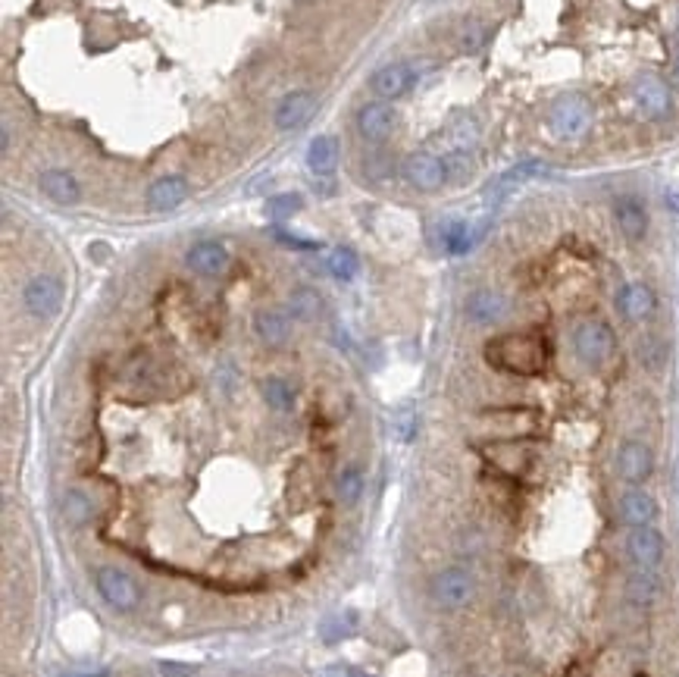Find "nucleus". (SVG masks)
<instances>
[{
	"instance_id": "obj_14",
	"label": "nucleus",
	"mask_w": 679,
	"mask_h": 677,
	"mask_svg": "<svg viewBox=\"0 0 679 677\" xmlns=\"http://www.w3.org/2000/svg\"><path fill=\"white\" fill-rule=\"evenodd\" d=\"M463 314L476 326H495L508 317V299L495 289H476V292L467 295Z\"/></svg>"
},
{
	"instance_id": "obj_11",
	"label": "nucleus",
	"mask_w": 679,
	"mask_h": 677,
	"mask_svg": "<svg viewBox=\"0 0 679 677\" xmlns=\"http://www.w3.org/2000/svg\"><path fill=\"white\" fill-rule=\"evenodd\" d=\"M617 314H620L627 323H645L654 311H658V295L648 283H627V286L617 289Z\"/></svg>"
},
{
	"instance_id": "obj_33",
	"label": "nucleus",
	"mask_w": 679,
	"mask_h": 677,
	"mask_svg": "<svg viewBox=\"0 0 679 677\" xmlns=\"http://www.w3.org/2000/svg\"><path fill=\"white\" fill-rule=\"evenodd\" d=\"M445 166H448V182H454V186H463V182L473 179L476 163L467 151H451L448 157H445Z\"/></svg>"
},
{
	"instance_id": "obj_25",
	"label": "nucleus",
	"mask_w": 679,
	"mask_h": 677,
	"mask_svg": "<svg viewBox=\"0 0 679 677\" xmlns=\"http://www.w3.org/2000/svg\"><path fill=\"white\" fill-rule=\"evenodd\" d=\"M307 170L313 176H332L338 166V141L332 135H317V139L307 145Z\"/></svg>"
},
{
	"instance_id": "obj_27",
	"label": "nucleus",
	"mask_w": 679,
	"mask_h": 677,
	"mask_svg": "<svg viewBox=\"0 0 679 677\" xmlns=\"http://www.w3.org/2000/svg\"><path fill=\"white\" fill-rule=\"evenodd\" d=\"M94 514V502L85 490H67L63 496V521L69 527H85Z\"/></svg>"
},
{
	"instance_id": "obj_19",
	"label": "nucleus",
	"mask_w": 679,
	"mask_h": 677,
	"mask_svg": "<svg viewBox=\"0 0 679 677\" xmlns=\"http://www.w3.org/2000/svg\"><path fill=\"white\" fill-rule=\"evenodd\" d=\"M617 512H620V521L629 527H651L658 521L660 508L658 498L648 496L642 486H633L629 492H623L620 502H617Z\"/></svg>"
},
{
	"instance_id": "obj_16",
	"label": "nucleus",
	"mask_w": 679,
	"mask_h": 677,
	"mask_svg": "<svg viewBox=\"0 0 679 677\" xmlns=\"http://www.w3.org/2000/svg\"><path fill=\"white\" fill-rule=\"evenodd\" d=\"M38 188L47 201H53V204H59V207H73L82 201L79 179H75L69 170H63V166H51V170H44V173L38 176Z\"/></svg>"
},
{
	"instance_id": "obj_28",
	"label": "nucleus",
	"mask_w": 679,
	"mask_h": 677,
	"mask_svg": "<svg viewBox=\"0 0 679 677\" xmlns=\"http://www.w3.org/2000/svg\"><path fill=\"white\" fill-rule=\"evenodd\" d=\"M260 395H264L266 405L279 414H288L291 408H295V389H291L282 377H266L264 383H260Z\"/></svg>"
},
{
	"instance_id": "obj_8",
	"label": "nucleus",
	"mask_w": 679,
	"mask_h": 677,
	"mask_svg": "<svg viewBox=\"0 0 679 677\" xmlns=\"http://www.w3.org/2000/svg\"><path fill=\"white\" fill-rule=\"evenodd\" d=\"M613 465H617V477H620L623 483L642 486L648 483L654 474V451L651 445L642 442V439H627V442H620V449H617Z\"/></svg>"
},
{
	"instance_id": "obj_4",
	"label": "nucleus",
	"mask_w": 679,
	"mask_h": 677,
	"mask_svg": "<svg viewBox=\"0 0 679 677\" xmlns=\"http://www.w3.org/2000/svg\"><path fill=\"white\" fill-rule=\"evenodd\" d=\"M429 596H432V602H436L438 609L457 611L473 602L476 580L467 568H442L436 577L429 580Z\"/></svg>"
},
{
	"instance_id": "obj_3",
	"label": "nucleus",
	"mask_w": 679,
	"mask_h": 677,
	"mask_svg": "<svg viewBox=\"0 0 679 677\" xmlns=\"http://www.w3.org/2000/svg\"><path fill=\"white\" fill-rule=\"evenodd\" d=\"M570 342H573L576 361H580L582 367H588V370L604 367L607 361L613 358V352H617V336H613L611 323L598 317L580 320L573 336H570Z\"/></svg>"
},
{
	"instance_id": "obj_37",
	"label": "nucleus",
	"mask_w": 679,
	"mask_h": 677,
	"mask_svg": "<svg viewBox=\"0 0 679 677\" xmlns=\"http://www.w3.org/2000/svg\"><path fill=\"white\" fill-rule=\"evenodd\" d=\"M670 82L679 88V47L673 51V60H670Z\"/></svg>"
},
{
	"instance_id": "obj_34",
	"label": "nucleus",
	"mask_w": 679,
	"mask_h": 677,
	"mask_svg": "<svg viewBox=\"0 0 679 677\" xmlns=\"http://www.w3.org/2000/svg\"><path fill=\"white\" fill-rule=\"evenodd\" d=\"M482 41H486V28H482L479 22H470V26L463 28V35H461V47L463 51H479Z\"/></svg>"
},
{
	"instance_id": "obj_6",
	"label": "nucleus",
	"mask_w": 679,
	"mask_h": 677,
	"mask_svg": "<svg viewBox=\"0 0 679 677\" xmlns=\"http://www.w3.org/2000/svg\"><path fill=\"white\" fill-rule=\"evenodd\" d=\"M94 586H98L100 599L116 611H132V609H138V602H141V590H138V584H135V577L122 571V568H113V564L98 568V574H94Z\"/></svg>"
},
{
	"instance_id": "obj_35",
	"label": "nucleus",
	"mask_w": 679,
	"mask_h": 677,
	"mask_svg": "<svg viewBox=\"0 0 679 677\" xmlns=\"http://www.w3.org/2000/svg\"><path fill=\"white\" fill-rule=\"evenodd\" d=\"M160 674L163 677H192V668H185V665H176V662H163L160 665Z\"/></svg>"
},
{
	"instance_id": "obj_10",
	"label": "nucleus",
	"mask_w": 679,
	"mask_h": 677,
	"mask_svg": "<svg viewBox=\"0 0 679 677\" xmlns=\"http://www.w3.org/2000/svg\"><path fill=\"white\" fill-rule=\"evenodd\" d=\"M404 179L416 188V192H438L448 186V166L445 157H436L429 151H416L404 160Z\"/></svg>"
},
{
	"instance_id": "obj_24",
	"label": "nucleus",
	"mask_w": 679,
	"mask_h": 677,
	"mask_svg": "<svg viewBox=\"0 0 679 677\" xmlns=\"http://www.w3.org/2000/svg\"><path fill=\"white\" fill-rule=\"evenodd\" d=\"M285 311L291 314V320H301V323H313V320L323 317L326 301H323V295H320L313 286H295V289L288 292V305H285Z\"/></svg>"
},
{
	"instance_id": "obj_22",
	"label": "nucleus",
	"mask_w": 679,
	"mask_h": 677,
	"mask_svg": "<svg viewBox=\"0 0 679 677\" xmlns=\"http://www.w3.org/2000/svg\"><path fill=\"white\" fill-rule=\"evenodd\" d=\"M313 107H317V98H313V92H291V94H285V98L279 100V107H276V126L282 129V132H295V129H301L304 123L311 120Z\"/></svg>"
},
{
	"instance_id": "obj_36",
	"label": "nucleus",
	"mask_w": 679,
	"mask_h": 677,
	"mask_svg": "<svg viewBox=\"0 0 679 677\" xmlns=\"http://www.w3.org/2000/svg\"><path fill=\"white\" fill-rule=\"evenodd\" d=\"M414 430H416V418L407 414V418H401V424H398V439L407 442V439H414Z\"/></svg>"
},
{
	"instance_id": "obj_15",
	"label": "nucleus",
	"mask_w": 679,
	"mask_h": 677,
	"mask_svg": "<svg viewBox=\"0 0 679 677\" xmlns=\"http://www.w3.org/2000/svg\"><path fill=\"white\" fill-rule=\"evenodd\" d=\"M420 73L414 63H389L373 76V94H379V100H398L416 85Z\"/></svg>"
},
{
	"instance_id": "obj_13",
	"label": "nucleus",
	"mask_w": 679,
	"mask_h": 677,
	"mask_svg": "<svg viewBox=\"0 0 679 677\" xmlns=\"http://www.w3.org/2000/svg\"><path fill=\"white\" fill-rule=\"evenodd\" d=\"M664 596V577L660 571H645V568H633L623 580V599L633 609H651Z\"/></svg>"
},
{
	"instance_id": "obj_29",
	"label": "nucleus",
	"mask_w": 679,
	"mask_h": 677,
	"mask_svg": "<svg viewBox=\"0 0 679 677\" xmlns=\"http://www.w3.org/2000/svg\"><path fill=\"white\" fill-rule=\"evenodd\" d=\"M545 173V163H539V160H526V163H517L510 166V170H504L501 176L495 179V192H510V188L523 186V182L535 179V176Z\"/></svg>"
},
{
	"instance_id": "obj_5",
	"label": "nucleus",
	"mask_w": 679,
	"mask_h": 677,
	"mask_svg": "<svg viewBox=\"0 0 679 677\" xmlns=\"http://www.w3.org/2000/svg\"><path fill=\"white\" fill-rule=\"evenodd\" d=\"M63 299H67V286H63V279L57 273H38L22 289V305L38 320L57 317L59 307H63Z\"/></svg>"
},
{
	"instance_id": "obj_1",
	"label": "nucleus",
	"mask_w": 679,
	"mask_h": 677,
	"mask_svg": "<svg viewBox=\"0 0 679 677\" xmlns=\"http://www.w3.org/2000/svg\"><path fill=\"white\" fill-rule=\"evenodd\" d=\"M486 361L514 377H539L548 367V342L539 332H504L486 342Z\"/></svg>"
},
{
	"instance_id": "obj_21",
	"label": "nucleus",
	"mask_w": 679,
	"mask_h": 677,
	"mask_svg": "<svg viewBox=\"0 0 679 677\" xmlns=\"http://www.w3.org/2000/svg\"><path fill=\"white\" fill-rule=\"evenodd\" d=\"M479 239H482V229L473 223H467V219L451 217L438 226V245H442V251L451 254V258H461V254L473 251Z\"/></svg>"
},
{
	"instance_id": "obj_12",
	"label": "nucleus",
	"mask_w": 679,
	"mask_h": 677,
	"mask_svg": "<svg viewBox=\"0 0 679 677\" xmlns=\"http://www.w3.org/2000/svg\"><path fill=\"white\" fill-rule=\"evenodd\" d=\"M395 120H398V113H395V107H391V100H379V98L367 100L354 116L357 132H360L367 141L389 139L391 129H395Z\"/></svg>"
},
{
	"instance_id": "obj_20",
	"label": "nucleus",
	"mask_w": 679,
	"mask_h": 677,
	"mask_svg": "<svg viewBox=\"0 0 679 677\" xmlns=\"http://www.w3.org/2000/svg\"><path fill=\"white\" fill-rule=\"evenodd\" d=\"M185 264H188L192 273H198V276H223L225 267H229V251H225L223 242L204 239V242H198V245L188 248Z\"/></svg>"
},
{
	"instance_id": "obj_38",
	"label": "nucleus",
	"mask_w": 679,
	"mask_h": 677,
	"mask_svg": "<svg viewBox=\"0 0 679 677\" xmlns=\"http://www.w3.org/2000/svg\"><path fill=\"white\" fill-rule=\"evenodd\" d=\"M664 204H667V211H673V213H679V192H667L664 195Z\"/></svg>"
},
{
	"instance_id": "obj_26",
	"label": "nucleus",
	"mask_w": 679,
	"mask_h": 677,
	"mask_svg": "<svg viewBox=\"0 0 679 677\" xmlns=\"http://www.w3.org/2000/svg\"><path fill=\"white\" fill-rule=\"evenodd\" d=\"M636 358H639V364L645 367V370L658 373L664 370L667 358H670V346H667L658 332H648V336L639 338V346H636Z\"/></svg>"
},
{
	"instance_id": "obj_17",
	"label": "nucleus",
	"mask_w": 679,
	"mask_h": 677,
	"mask_svg": "<svg viewBox=\"0 0 679 677\" xmlns=\"http://www.w3.org/2000/svg\"><path fill=\"white\" fill-rule=\"evenodd\" d=\"M188 195H192V182L185 179V176L172 173V176L157 179L151 188H147L145 204H147V211H154V213H166V211H176L178 204H185Z\"/></svg>"
},
{
	"instance_id": "obj_18",
	"label": "nucleus",
	"mask_w": 679,
	"mask_h": 677,
	"mask_svg": "<svg viewBox=\"0 0 679 677\" xmlns=\"http://www.w3.org/2000/svg\"><path fill=\"white\" fill-rule=\"evenodd\" d=\"M613 219H617V229L623 233L627 242H642L648 235V207L642 198L636 195H623L613 204Z\"/></svg>"
},
{
	"instance_id": "obj_30",
	"label": "nucleus",
	"mask_w": 679,
	"mask_h": 677,
	"mask_svg": "<svg viewBox=\"0 0 679 677\" xmlns=\"http://www.w3.org/2000/svg\"><path fill=\"white\" fill-rule=\"evenodd\" d=\"M326 267H329V273L338 283H351V279L357 276V270H360V260H357V254L351 251V248L338 245L332 248V254L326 258Z\"/></svg>"
},
{
	"instance_id": "obj_9",
	"label": "nucleus",
	"mask_w": 679,
	"mask_h": 677,
	"mask_svg": "<svg viewBox=\"0 0 679 677\" xmlns=\"http://www.w3.org/2000/svg\"><path fill=\"white\" fill-rule=\"evenodd\" d=\"M633 104L645 120H670L673 92L658 76H639L633 82Z\"/></svg>"
},
{
	"instance_id": "obj_23",
	"label": "nucleus",
	"mask_w": 679,
	"mask_h": 677,
	"mask_svg": "<svg viewBox=\"0 0 679 677\" xmlns=\"http://www.w3.org/2000/svg\"><path fill=\"white\" fill-rule=\"evenodd\" d=\"M254 336L264 342V346H282L291 332V314L282 307H260L254 311Z\"/></svg>"
},
{
	"instance_id": "obj_31",
	"label": "nucleus",
	"mask_w": 679,
	"mask_h": 677,
	"mask_svg": "<svg viewBox=\"0 0 679 677\" xmlns=\"http://www.w3.org/2000/svg\"><path fill=\"white\" fill-rule=\"evenodd\" d=\"M336 496L342 498V505H354L363 496V474L360 467H344L336 480Z\"/></svg>"
},
{
	"instance_id": "obj_2",
	"label": "nucleus",
	"mask_w": 679,
	"mask_h": 677,
	"mask_svg": "<svg viewBox=\"0 0 679 677\" xmlns=\"http://www.w3.org/2000/svg\"><path fill=\"white\" fill-rule=\"evenodd\" d=\"M595 123V107L586 94L567 92L557 94L548 107V129L557 141H580Z\"/></svg>"
},
{
	"instance_id": "obj_7",
	"label": "nucleus",
	"mask_w": 679,
	"mask_h": 677,
	"mask_svg": "<svg viewBox=\"0 0 679 677\" xmlns=\"http://www.w3.org/2000/svg\"><path fill=\"white\" fill-rule=\"evenodd\" d=\"M627 558L633 568H645V571H660V564H664V555H667V539L658 527H633L627 533Z\"/></svg>"
},
{
	"instance_id": "obj_32",
	"label": "nucleus",
	"mask_w": 679,
	"mask_h": 677,
	"mask_svg": "<svg viewBox=\"0 0 679 677\" xmlns=\"http://www.w3.org/2000/svg\"><path fill=\"white\" fill-rule=\"evenodd\" d=\"M301 207H304V198H301V195H295V192H291V195H272V198L266 201V217H270V219H279V223H282V219H291V217H295V213L301 211Z\"/></svg>"
}]
</instances>
